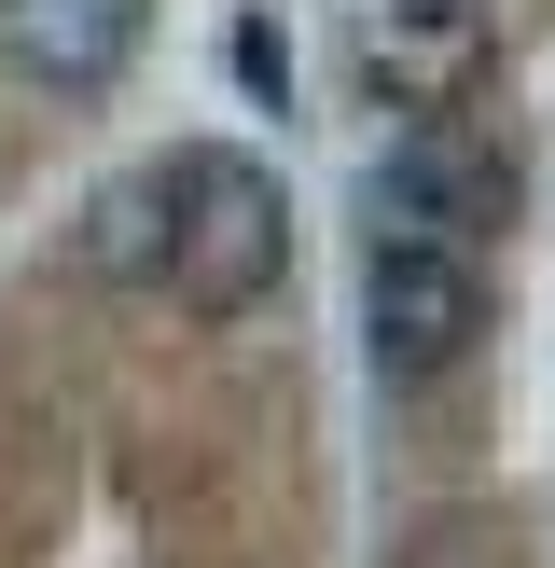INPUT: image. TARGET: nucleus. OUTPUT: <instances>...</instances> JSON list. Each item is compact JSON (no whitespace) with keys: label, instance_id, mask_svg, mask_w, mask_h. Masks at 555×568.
I'll list each match as a JSON object with an SVG mask.
<instances>
[{"label":"nucleus","instance_id":"obj_1","mask_svg":"<svg viewBox=\"0 0 555 568\" xmlns=\"http://www.w3.org/2000/svg\"><path fill=\"white\" fill-rule=\"evenodd\" d=\"M278 250H292V209H278V181L236 153V139H181L167 153V305H194V320H236V305L278 292Z\"/></svg>","mask_w":555,"mask_h":568},{"label":"nucleus","instance_id":"obj_2","mask_svg":"<svg viewBox=\"0 0 555 568\" xmlns=\"http://www.w3.org/2000/svg\"><path fill=\"white\" fill-rule=\"evenodd\" d=\"M472 333H486V277H472L458 236H375L361 250V347H375L389 388L458 375Z\"/></svg>","mask_w":555,"mask_h":568},{"label":"nucleus","instance_id":"obj_3","mask_svg":"<svg viewBox=\"0 0 555 568\" xmlns=\"http://www.w3.org/2000/svg\"><path fill=\"white\" fill-rule=\"evenodd\" d=\"M500 222V153L458 125V111H416L403 139H389V166H375V236H486Z\"/></svg>","mask_w":555,"mask_h":568},{"label":"nucleus","instance_id":"obj_4","mask_svg":"<svg viewBox=\"0 0 555 568\" xmlns=\"http://www.w3.org/2000/svg\"><path fill=\"white\" fill-rule=\"evenodd\" d=\"M153 0H0V70L28 98H111Z\"/></svg>","mask_w":555,"mask_h":568},{"label":"nucleus","instance_id":"obj_5","mask_svg":"<svg viewBox=\"0 0 555 568\" xmlns=\"http://www.w3.org/2000/svg\"><path fill=\"white\" fill-rule=\"evenodd\" d=\"M361 70L389 111H458L486 70V0H375L361 14Z\"/></svg>","mask_w":555,"mask_h":568},{"label":"nucleus","instance_id":"obj_6","mask_svg":"<svg viewBox=\"0 0 555 568\" xmlns=\"http://www.w3.org/2000/svg\"><path fill=\"white\" fill-rule=\"evenodd\" d=\"M83 264H98V277H139V292L167 277V166H125V181L83 209Z\"/></svg>","mask_w":555,"mask_h":568}]
</instances>
